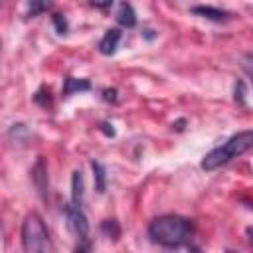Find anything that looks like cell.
Here are the masks:
<instances>
[{
	"mask_svg": "<svg viewBox=\"0 0 253 253\" xmlns=\"http://www.w3.org/2000/svg\"><path fill=\"white\" fill-rule=\"evenodd\" d=\"M148 237L162 247H182L194 239V223L182 215H158L148 223Z\"/></svg>",
	"mask_w": 253,
	"mask_h": 253,
	"instance_id": "6da1fadb",
	"label": "cell"
},
{
	"mask_svg": "<svg viewBox=\"0 0 253 253\" xmlns=\"http://www.w3.org/2000/svg\"><path fill=\"white\" fill-rule=\"evenodd\" d=\"M251 146H253V132L251 130L237 132L231 138H227L221 146H215L213 150H210L202 160V168L204 170H215V168L231 162L233 158L245 154Z\"/></svg>",
	"mask_w": 253,
	"mask_h": 253,
	"instance_id": "7a4b0ae2",
	"label": "cell"
},
{
	"mask_svg": "<svg viewBox=\"0 0 253 253\" xmlns=\"http://www.w3.org/2000/svg\"><path fill=\"white\" fill-rule=\"evenodd\" d=\"M22 247L28 253H47L53 251L47 227L38 213H28L22 223Z\"/></svg>",
	"mask_w": 253,
	"mask_h": 253,
	"instance_id": "3957f363",
	"label": "cell"
},
{
	"mask_svg": "<svg viewBox=\"0 0 253 253\" xmlns=\"http://www.w3.org/2000/svg\"><path fill=\"white\" fill-rule=\"evenodd\" d=\"M65 217H67V227L71 229V233L79 241H87L89 239V221H87V215L81 210V206L67 204L65 206Z\"/></svg>",
	"mask_w": 253,
	"mask_h": 253,
	"instance_id": "277c9868",
	"label": "cell"
},
{
	"mask_svg": "<svg viewBox=\"0 0 253 253\" xmlns=\"http://www.w3.org/2000/svg\"><path fill=\"white\" fill-rule=\"evenodd\" d=\"M32 180H34V186H36L38 194H40L43 200H47V188H49V184H47V170H45V162H43V158H42V156L38 158L36 166L32 168Z\"/></svg>",
	"mask_w": 253,
	"mask_h": 253,
	"instance_id": "5b68a950",
	"label": "cell"
},
{
	"mask_svg": "<svg viewBox=\"0 0 253 253\" xmlns=\"http://www.w3.org/2000/svg\"><path fill=\"white\" fill-rule=\"evenodd\" d=\"M121 36H123V34H121L119 28H111V30H107L105 36H103L101 42H99V51H101L103 55H113V53L117 51V47H119Z\"/></svg>",
	"mask_w": 253,
	"mask_h": 253,
	"instance_id": "8992f818",
	"label": "cell"
},
{
	"mask_svg": "<svg viewBox=\"0 0 253 253\" xmlns=\"http://www.w3.org/2000/svg\"><path fill=\"white\" fill-rule=\"evenodd\" d=\"M117 22L125 28H134L136 26V12L132 8V4H128L126 0L119 4V10H117Z\"/></svg>",
	"mask_w": 253,
	"mask_h": 253,
	"instance_id": "52a82bcc",
	"label": "cell"
},
{
	"mask_svg": "<svg viewBox=\"0 0 253 253\" xmlns=\"http://www.w3.org/2000/svg\"><path fill=\"white\" fill-rule=\"evenodd\" d=\"M83 174L81 170H75L71 176V204L75 206H83Z\"/></svg>",
	"mask_w": 253,
	"mask_h": 253,
	"instance_id": "ba28073f",
	"label": "cell"
},
{
	"mask_svg": "<svg viewBox=\"0 0 253 253\" xmlns=\"http://www.w3.org/2000/svg\"><path fill=\"white\" fill-rule=\"evenodd\" d=\"M194 14L202 16V18H208V20H213V22H221V20H227L229 14L219 10V8H213V6H194L192 8Z\"/></svg>",
	"mask_w": 253,
	"mask_h": 253,
	"instance_id": "9c48e42d",
	"label": "cell"
},
{
	"mask_svg": "<svg viewBox=\"0 0 253 253\" xmlns=\"http://www.w3.org/2000/svg\"><path fill=\"white\" fill-rule=\"evenodd\" d=\"M91 89V83L87 79H77V77H67L65 83H63V97H69L73 93H79V91H89Z\"/></svg>",
	"mask_w": 253,
	"mask_h": 253,
	"instance_id": "30bf717a",
	"label": "cell"
},
{
	"mask_svg": "<svg viewBox=\"0 0 253 253\" xmlns=\"http://www.w3.org/2000/svg\"><path fill=\"white\" fill-rule=\"evenodd\" d=\"M91 168H93V176H95V188L99 194L105 192L107 188V172H105V166L97 160H91Z\"/></svg>",
	"mask_w": 253,
	"mask_h": 253,
	"instance_id": "8fae6325",
	"label": "cell"
},
{
	"mask_svg": "<svg viewBox=\"0 0 253 253\" xmlns=\"http://www.w3.org/2000/svg\"><path fill=\"white\" fill-rule=\"evenodd\" d=\"M53 0H28V16H40L51 8Z\"/></svg>",
	"mask_w": 253,
	"mask_h": 253,
	"instance_id": "7c38bea8",
	"label": "cell"
},
{
	"mask_svg": "<svg viewBox=\"0 0 253 253\" xmlns=\"http://www.w3.org/2000/svg\"><path fill=\"white\" fill-rule=\"evenodd\" d=\"M101 231H103L109 239H119V235H121L119 221H117V219H105V221L101 223Z\"/></svg>",
	"mask_w": 253,
	"mask_h": 253,
	"instance_id": "4fadbf2b",
	"label": "cell"
},
{
	"mask_svg": "<svg viewBox=\"0 0 253 253\" xmlns=\"http://www.w3.org/2000/svg\"><path fill=\"white\" fill-rule=\"evenodd\" d=\"M51 22H53V26H55L57 34H67V30H69V24H67V18H65L63 14L55 12V14L51 16Z\"/></svg>",
	"mask_w": 253,
	"mask_h": 253,
	"instance_id": "5bb4252c",
	"label": "cell"
},
{
	"mask_svg": "<svg viewBox=\"0 0 253 253\" xmlns=\"http://www.w3.org/2000/svg\"><path fill=\"white\" fill-rule=\"evenodd\" d=\"M49 95H51L49 89L40 87V89L36 91V95H34V101H36L38 105H42V107H49V105H51V97H49Z\"/></svg>",
	"mask_w": 253,
	"mask_h": 253,
	"instance_id": "9a60e30c",
	"label": "cell"
},
{
	"mask_svg": "<svg viewBox=\"0 0 253 253\" xmlns=\"http://www.w3.org/2000/svg\"><path fill=\"white\" fill-rule=\"evenodd\" d=\"M235 101L241 107H247V89H245L243 81H237V85H235Z\"/></svg>",
	"mask_w": 253,
	"mask_h": 253,
	"instance_id": "2e32d148",
	"label": "cell"
},
{
	"mask_svg": "<svg viewBox=\"0 0 253 253\" xmlns=\"http://www.w3.org/2000/svg\"><path fill=\"white\" fill-rule=\"evenodd\" d=\"M103 99L107 103H115L117 101V89H105L103 91Z\"/></svg>",
	"mask_w": 253,
	"mask_h": 253,
	"instance_id": "e0dca14e",
	"label": "cell"
},
{
	"mask_svg": "<svg viewBox=\"0 0 253 253\" xmlns=\"http://www.w3.org/2000/svg\"><path fill=\"white\" fill-rule=\"evenodd\" d=\"M89 4H91V6H95V8L105 10V8H109V6L113 4V0H89Z\"/></svg>",
	"mask_w": 253,
	"mask_h": 253,
	"instance_id": "ac0fdd59",
	"label": "cell"
},
{
	"mask_svg": "<svg viewBox=\"0 0 253 253\" xmlns=\"http://www.w3.org/2000/svg\"><path fill=\"white\" fill-rule=\"evenodd\" d=\"M101 130H103L107 136H115V128H113V125H109V123H101Z\"/></svg>",
	"mask_w": 253,
	"mask_h": 253,
	"instance_id": "d6986e66",
	"label": "cell"
},
{
	"mask_svg": "<svg viewBox=\"0 0 253 253\" xmlns=\"http://www.w3.org/2000/svg\"><path fill=\"white\" fill-rule=\"evenodd\" d=\"M172 126H176V130H182V128H184V121H178V123H174Z\"/></svg>",
	"mask_w": 253,
	"mask_h": 253,
	"instance_id": "ffe728a7",
	"label": "cell"
}]
</instances>
